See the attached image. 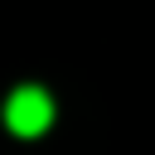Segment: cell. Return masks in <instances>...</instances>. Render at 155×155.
Segmentation results:
<instances>
[{
	"mask_svg": "<svg viewBox=\"0 0 155 155\" xmlns=\"http://www.w3.org/2000/svg\"><path fill=\"white\" fill-rule=\"evenodd\" d=\"M48 121H53V102H48L44 87H15V92H10V102H5V126H10L15 136H39V131H48Z\"/></svg>",
	"mask_w": 155,
	"mask_h": 155,
	"instance_id": "obj_1",
	"label": "cell"
}]
</instances>
